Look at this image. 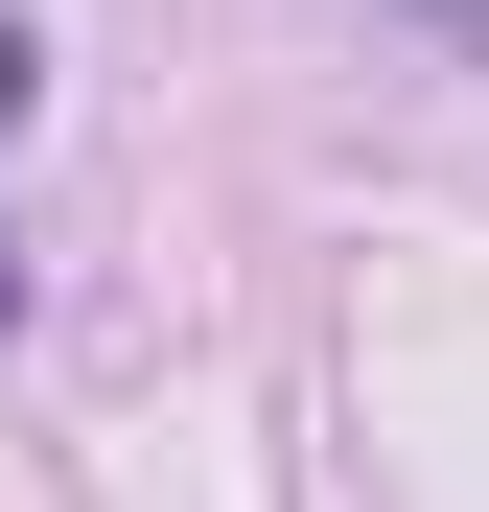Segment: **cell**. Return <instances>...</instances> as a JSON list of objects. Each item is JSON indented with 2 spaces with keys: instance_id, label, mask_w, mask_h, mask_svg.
I'll list each match as a JSON object with an SVG mask.
<instances>
[{
  "instance_id": "obj_1",
  "label": "cell",
  "mask_w": 489,
  "mask_h": 512,
  "mask_svg": "<svg viewBox=\"0 0 489 512\" xmlns=\"http://www.w3.org/2000/svg\"><path fill=\"white\" fill-rule=\"evenodd\" d=\"M420 24H443V47H489V0H420Z\"/></svg>"
}]
</instances>
